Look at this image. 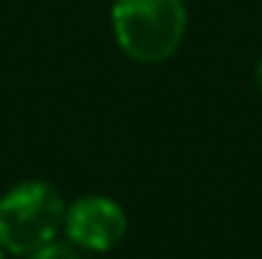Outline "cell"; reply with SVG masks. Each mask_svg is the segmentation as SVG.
<instances>
[{
	"mask_svg": "<svg viewBox=\"0 0 262 259\" xmlns=\"http://www.w3.org/2000/svg\"><path fill=\"white\" fill-rule=\"evenodd\" d=\"M0 259H6V254H3V248H0Z\"/></svg>",
	"mask_w": 262,
	"mask_h": 259,
	"instance_id": "cell-6",
	"label": "cell"
},
{
	"mask_svg": "<svg viewBox=\"0 0 262 259\" xmlns=\"http://www.w3.org/2000/svg\"><path fill=\"white\" fill-rule=\"evenodd\" d=\"M26 259H84L78 254L73 245H64V243H51L45 245V248L34 251V254H28Z\"/></svg>",
	"mask_w": 262,
	"mask_h": 259,
	"instance_id": "cell-4",
	"label": "cell"
},
{
	"mask_svg": "<svg viewBox=\"0 0 262 259\" xmlns=\"http://www.w3.org/2000/svg\"><path fill=\"white\" fill-rule=\"evenodd\" d=\"M64 201L48 181H23L0 198V248L28 256L56 243L64 229Z\"/></svg>",
	"mask_w": 262,
	"mask_h": 259,
	"instance_id": "cell-2",
	"label": "cell"
},
{
	"mask_svg": "<svg viewBox=\"0 0 262 259\" xmlns=\"http://www.w3.org/2000/svg\"><path fill=\"white\" fill-rule=\"evenodd\" d=\"M112 28L128 59L140 64H162L184 39V0H115Z\"/></svg>",
	"mask_w": 262,
	"mask_h": 259,
	"instance_id": "cell-1",
	"label": "cell"
},
{
	"mask_svg": "<svg viewBox=\"0 0 262 259\" xmlns=\"http://www.w3.org/2000/svg\"><path fill=\"white\" fill-rule=\"evenodd\" d=\"M257 84H259V89H262V56L257 61Z\"/></svg>",
	"mask_w": 262,
	"mask_h": 259,
	"instance_id": "cell-5",
	"label": "cell"
},
{
	"mask_svg": "<svg viewBox=\"0 0 262 259\" xmlns=\"http://www.w3.org/2000/svg\"><path fill=\"white\" fill-rule=\"evenodd\" d=\"M128 229V218L117 201L106 195H84L64 212V231L84 251H112Z\"/></svg>",
	"mask_w": 262,
	"mask_h": 259,
	"instance_id": "cell-3",
	"label": "cell"
}]
</instances>
